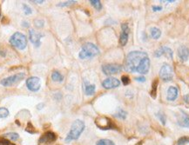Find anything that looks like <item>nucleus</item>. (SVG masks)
Listing matches in <instances>:
<instances>
[{"instance_id":"nucleus-7","label":"nucleus","mask_w":189,"mask_h":145,"mask_svg":"<svg viewBox=\"0 0 189 145\" xmlns=\"http://www.w3.org/2000/svg\"><path fill=\"white\" fill-rule=\"evenodd\" d=\"M95 123L98 127L101 129H110L114 127V124L112 123V122L111 121L108 117H105V116L98 117L95 121Z\"/></svg>"},{"instance_id":"nucleus-33","label":"nucleus","mask_w":189,"mask_h":145,"mask_svg":"<svg viewBox=\"0 0 189 145\" xmlns=\"http://www.w3.org/2000/svg\"><path fill=\"white\" fill-rule=\"evenodd\" d=\"M30 129H32V131L36 132V130H35L34 127L32 126V124H31L30 123H28V125H27V127H26V129H25V130H26L27 132H29V133H31V130H30Z\"/></svg>"},{"instance_id":"nucleus-19","label":"nucleus","mask_w":189,"mask_h":145,"mask_svg":"<svg viewBox=\"0 0 189 145\" xmlns=\"http://www.w3.org/2000/svg\"><path fill=\"white\" fill-rule=\"evenodd\" d=\"M52 79L53 81H55V82L61 83V82H63V80H64V77L62 76V74H61L60 72L55 71H53L52 74Z\"/></svg>"},{"instance_id":"nucleus-32","label":"nucleus","mask_w":189,"mask_h":145,"mask_svg":"<svg viewBox=\"0 0 189 145\" xmlns=\"http://www.w3.org/2000/svg\"><path fill=\"white\" fill-rule=\"evenodd\" d=\"M0 144H2V145H16V144H14L13 143L10 142L9 140H7V139L0 140Z\"/></svg>"},{"instance_id":"nucleus-4","label":"nucleus","mask_w":189,"mask_h":145,"mask_svg":"<svg viewBox=\"0 0 189 145\" xmlns=\"http://www.w3.org/2000/svg\"><path fill=\"white\" fill-rule=\"evenodd\" d=\"M10 43L18 50H24L27 46V38L21 32H15L10 38Z\"/></svg>"},{"instance_id":"nucleus-18","label":"nucleus","mask_w":189,"mask_h":145,"mask_svg":"<svg viewBox=\"0 0 189 145\" xmlns=\"http://www.w3.org/2000/svg\"><path fill=\"white\" fill-rule=\"evenodd\" d=\"M178 124L181 127L189 128V116H187L184 112H183L182 117L180 119H179L178 121Z\"/></svg>"},{"instance_id":"nucleus-35","label":"nucleus","mask_w":189,"mask_h":145,"mask_svg":"<svg viewBox=\"0 0 189 145\" xmlns=\"http://www.w3.org/2000/svg\"><path fill=\"white\" fill-rule=\"evenodd\" d=\"M135 80L138 81V82H145V81H146V78H144V77H140V78H136Z\"/></svg>"},{"instance_id":"nucleus-10","label":"nucleus","mask_w":189,"mask_h":145,"mask_svg":"<svg viewBox=\"0 0 189 145\" xmlns=\"http://www.w3.org/2000/svg\"><path fill=\"white\" fill-rule=\"evenodd\" d=\"M120 85V82L119 79L115 78H108L105 79L102 83V86L105 89H113V88H117Z\"/></svg>"},{"instance_id":"nucleus-12","label":"nucleus","mask_w":189,"mask_h":145,"mask_svg":"<svg viewBox=\"0 0 189 145\" xmlns=\"http://www.w3.org/2000/svg\"><path fill=\"white\" fill-rule=\"evenodd\" d=\"M163 55H166L167 57H169L170 58H173V50H171L169 47L166 46H162L160 48H159L155 52H154V56L156 57H160Z\"/></svg>"},{"instance_id":"nucleus-29","label":"nucleus","mask_w":189,"mask_h":145,"mask_svg":"<svg viewBox=\"0 0 189 145\" xmlns=\"http://www.w3.org/2000/svg\"><path fill=\"white\" fill-rule=\"evenodd\" d=\"M121 81H122V83H123V85H128L129 84H130V78H129V77H128V76H127V75H124V76H122Z\"/></svg>"},{"instance_id":"nucleus-34","label":"nucleus","mask_w":189,"mask_h":145,"mask_svg":"<svg viewBox=\"0 0 189 145\" xmlns=\"http://www.w3.org/2000/svg\"><path fill=\"white\" fill-rule=\"evenodd\" d=\"M152 10H153V12H159V11H161L162 10V8H161V6H152Z\"/></svg>"},{"instance_id":"nucleus-24","label":"nucleus","mask_w":189,"mask_h":145,"mask_svg":"<svg viewBox=\"0 0 189 145\" xmlns=\"http://www.w3.org/2000/svg\"><path fill=\"white\" fill-rule=\"evenodd\" d=\"M96 145H115V143L109 139H101L98 141Z\"/></svg>"},{"instance_id":"nucleus-36","label":"nucleus","mask_w":189,"mask_h":145,"mask_svg":"<svg viewBox=\"0 0 189 145\" xmlns=\"http://www.w3.org/2000/svg\"><path fill=\"white\" fill-rule=\"evenodd\" d=\"M23 26H24V27H28V26H29V23H28V22H24Z\"/></svg>"},{"instance_id":"nucleus-27","label":"nucleus","mask_w":189,"mask_h":145,"mask_svg":"<svg viewBox=\"0 0 189 145\" xmlns=\"http://www.w3.org/2000/svg\"><path fill=\"white\" fill-rule=\"evenodd\" d=\"M115 116L119 117V118H120V119H126V117H127V112H126L125 110H123V109H120L119 110V112L116 114Z\"/></svg>"},{"instance_id":"nucleus-28","label":"nucleus","mask_w":189,"mask_h":145,"mask_svg":"<svg viewBox=\"0 0 189 145\" xmlns=\"http://www.w3.org/2000/svg\"><path fill=\"white\" fill-rule=\"evenodd\" d=\"M157 116L159 117V121L161 122V123L165 125L166 124V115H165L163 112H159L157 114Z\"/></svg>"},{"instance_id":"nucleus-9","label":"nucleus","mask_w":189,"mask_h":145,"mask_svg":"<svg viewBox=\"0 0 189 145\" xmlns=\"http://www.w3.org/2000/svg\"><path fill=\"white\" fill-rule=\"evenodd\" d=\"M122 70V66L116 64H105L102 66V71L105 75H112L116 73L119 72Z\"/></svg>"},{"instance_id":"nucleus-21","label":"nucleus","mask_w":189,"mask_h":145,"mask_svg":"<svg viewBox=\"0 0 189 145\" xmlns=\"http://www.w3.org/2000/svg\"><path fill=\"white\" fill-rule=\"evenodd\" d=\"M159 85V80L158 79H155L153 82H152V90H151V96L152 98H156V93H157V87Z\"/></svg>"},{"instance_id":"nucleus-15","label":"nucleus","mask_w":189,"mask_h":145,"mask_svg":"<svg viewBox=\"0 0 189 145\" xmlns=\"http://www.w3.org/2000/svg\"><path fill=\"white\" fill-rule=\"evenodd\" d=\"M178 56L181 61H187L189 57V50L187 46L181 45L178 49Z\"/></svg>"},{"instance_id":"nucleus-6","label":"nucleus","mask_w":189,"mask_h":145,"mask_svg":"<svg viewBox=\"0 0 189 145\" xmlns=\"http://www.w3.org/2000/svg\"><path fill=\"white\" fill-rule=\"evenodd\" d=\"M173 68L169 64H164L159 71V78L165 82H168L173 79Z\"/></svg>"},{"instance_id":"nucleus-14","label":"nucleus","mask_w":189,"mask_h":145,"mask_svg":"<svg viewBox=\"0 0 189 145\" xmlns=\"http://www.w3.org/2000/svg\"><path fill=\"white\" fill-rule=\"evenodd\" d=\"M57 138L56 135H55L53 132H46L42 136L39 138V143H52L54 142L55 140Z\"/></svg>"},{"instance_id":"nucleus-5","label":"nucleus","mask_w":189,"mask_h":145,"mask_svg":"<svg viewBox=\"0 0 189 145\" xmlns=\"http://www.w3.org/2000/svg\"><path fill=\"white\" fill-rule=\"evenodd\" d=\"M24 77H25L24 73H18V74L10 76L6 78L2 79L0 81V85L5 86V87H10V86L18 84V82H20L21 80H23Z\"/></svg>"},{"instance_id":"nucleus-8","label":"nucleus","mask_w":189,"mask_h":145,"mask_svg":"<svg viewBox=\"0 0 189 145\" xmlns=\"http://www.w3.org/2000/svg\"><path fill=\"white\" fill-rule=\"evenodd\" d=\"M26 86L30 91H37L41 87V81L37 77H30L26 80Z\"/></svg>"},{"instance_id":"nucleus-1","label":"nucleus","mask_w":189,"mask_h":145,"mask_svg":"<svg viewBox=\"0 0 189 145\" xmlns=\"http://www.w3.org/2000/svg\"><path fill=\"white\" fill-rule=\"evenodd\" d=\"M124 67L128 72L146 74L150 69V59L147 53L144 51H131L126 57Z\"/></svg>"},{"instance_id":"nucleus-13","label":"nucleus","mask_w":189,"mask_h":145,"mask_svg":"<svg viewBox=\"0 0 189 145\" xmlns=\"http://www.w3.org/2000/svg\"><path fill=\"white\" fill-rule=\"evenodd\" d=\"M29 37H30V42L34 43L36 47H38L41 44V42H40L41 34L40 33H37L34 30H29Z\"/></svg>"},{"instance_id":"nucleus-22","label":"nucleus","mask_w":189,"mask_h":145,"mask_svg":"<svg viewBox=\"0 0 189 145\" xmlns=\"http://www.w3.org/2000/svg\"><path fill=\"white\" fill-rule=\"evenodd\" d=\"M4 137L11 140V141H16V140H18V138H19V136H18V134L16 133V132H10V133L5 134V135H4Z\"/></svg>"},{"instance_id":"nucleus-2","label":"nucleus","mask_w":189,"mask_h":145,"mask_svg":"<svg viewBox=\"0 0 189 145\" xmlns=\"http://www.w3.org/2000/svg\"><path fill=\"white\" fill-rule=\"evenodd\" d=\"M85 129V123L81 120H75L72 124L71 129L66 137V142L70 143L73 140H77Z\"/></svg>"},{"instance_id":"nucleus-3","label":"nucleus","mask_w":189,"mask_h":145,"mask_svg":"<svg viewBox=\"0 0 189 145\" xmlns=\"http://www.w3.org/2000/svg\"><path fill=\"white\" fill-rule=\"evenodd\" d=\"M98 54H99V50L94 43H86L82 46L81 50L79 51V57L81 59H85V58L93 57Z\"/></svg>"},{"instance_id":"nucleus-30","label":"nucleus","mask_w":189,"mask_h":145,"mask_svg":"<svg viewBox=\"0 0 189 145\" xmlns=\"http://www.w3.org/2000/svg\"><path fill=\"white\" fill-rule=\"evenodd\" d=\"M75 3H76V1H66V2H61L58 5L61 6V7H64V6H69L71 5H73V4H75Z\"/></svg>"},{"instance_id":"nucleus-11","label":"nucleus","mask_w":189,"mask_h":145,"mask_svg":"<svg viewBox=\"0 0 189 145\" xmlns=\"http://www.w3.org/2000/svg\"><path fill=\"white\" fill-rule=\"evenodd\" d=\"M121 29L122 32L119 36V43L122 46H125L127 44V43L128 41V36H129V26L127 23H124L121 24Z\"/></svg>"},{"instance_id":"nucleus-31","label":"nucleus","mask_w":189,"mask_h":145,"mask_svg":"<svg viewBox=\"0 0 189 145\" xmlns=\"http://www.w3.org/2000/svg\"><path fill=\"white\" fill-rule=\"evenodd\" d=\"M23 7H24V13H25V15H30V14H31L32 11H31V9H30V6L27 5H25V4H24V5H23Z\"/></svg>"},{"instance_id":"nucleus-16","label":"nucleus","mask_w":189,"mask_h":145,"mask_svg":"<svg viewBox=\"0 0 189 145\" xmlns=\"http://www.w3.org/2000/svg\"><path fill=\"white\" fill-rule=\"evenodd\" d=\"M178 94H179V91L178 89L174 86H171L169 87V89L167 90V96H166V99L168 101H174L178 97Z\"/></svg>"},{"instance_id":"nucleus-17","label":"nucleus","mask_w":189,"mask_h":145,"mask_svg":"<svg viewBox=\"0 0 189 145\" xmlns=\"http://www.w3.org/2000/svg\"><path fill=\"white\" fill-rule=\"evenodd\" d=\"M84 89H85V95L87 96H91L95 93L96 87L94 85H90L87 81H84Z\"/></svg>"},{"instance_id":"nucleus-26","label":"nucleus","mask_w":189,"mask_h":145,"mask_svg":"<svg viewBox=\"0 0 189 145\" xmlns=\"http://www.w3.org/2000/svg\"><path fill=\"white\" fill-rule=\"evenodd\" d=\"M9 116V110L5 107H1L0 108V119L1 118H5Z\"/></svg>"},{"instance_id":"nucleus-25","label":"nucleus","mask_w":189,"mask_h":145,"mask_svg":"<svg viewBox=\"0 0 189 145\" xmlns=\"http://www.w3.org/2000/svg\"><path fill=\"white\" fill-rule=\"evenodd\" d=\"M189 143L188 136H182L177 141V145H186Z\"/></svg>"},{"instance_id":"nucleus-23","label":"nucleus","mask_w":189,"mask_h":145,"mask_svg":"<svg viewBox=\"0 0 189 145\" xmlns=\"http://www.w3.org/2000/svg\"><path fill=\"white\" fill-rule=\"evenodd\" d=\"M90 3H91V5L98 11H100L102 9V5H101V2L99 0H91Z\"/></svg>"},{"instance_id":"nucleus-20","label":"nucleus","mask_w":189,"mask_h":145,"mask_svg":"<svg viewBox=\"0 0 189 145\" xmlns=\"http://www.w3.org/2000/svg\"><path fill=\"white\" fill-rule=\"evenodd\" d=\"M151 36L153 39H159L161 36V31L157 27L151 28Z\"/></svg>"}]
</instances>
